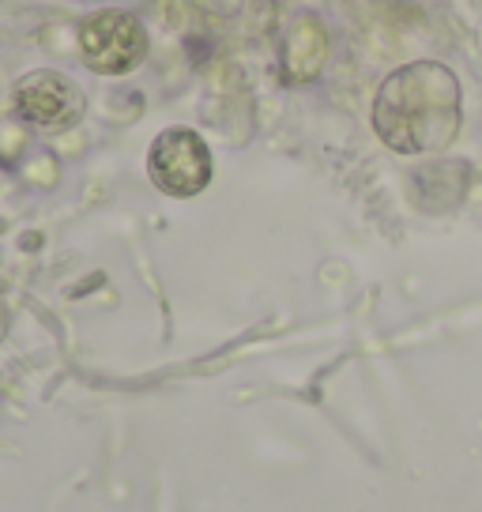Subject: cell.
<instances>
[{"mask_svg": "<svg viewBox=\"0 0 482 512\" xmlns=\"http://www.w3.org/2000/svg\"><path fill=\"white\" fill-rule=\"evenodd\" d=\"M464 95L449 64H403L377 87L373 132L396 155H441L460 136Z\"/></svg>", "mask_w": 482, "mask_h": 512, "instance_id": "6da1fadb", "label": "cell"}, {"mask_svg": "<svg viewBox=\"0 0 482 512\" xmlns=\"http://www.w3.org/2000/svg\"><path fill=\"white\" fill-rule=\"evenodd\" d=\"M211 147L196 128H166L147 147L151 185L174 200H193L211 185Z\"/></svg>", "mask_w": 482, "mask_h": 512, "instance_id": "7a4b0ae2", "label": "cell"}, {"mask_svg": "<svg viewBox=\"0 0 482 512\" xmlns=\"http://www.w3.org/2000/svg\"><path fill=\"white\" fill-rule=\"evenodd\" d=\"M80 57L98 76H129L147 57L144 23L125 8H102L80 23Z\"/></svg>", "mask_w": 482, "mask_h": 512, "instance_id": "3957f363", "label": "cell"}, {"mask_svg": "<svg viewBox=\"0 0 482 512\" xmlns=\"http://www.w3.org/2000/svg\"><path fill=\"white\" fill-rule=\"evenodd\" d=\"M12 102H16L19 121H27L31 128H42V132H65L87 110V98H83L80 83L68 80L65 72H57V68L27 72L16 83V98Z\"/></svg>", "mask_w": 482, "mask_h": 512, "instance_id": "277c9868", "label": "cell"}, {"mask_svg": "<svg viewBox=\"0 0 482 512\" xmlns=\"http://www.w3.org/2000/svg\"><path fill=\"white\" fill-rule=\"evenodd\" d=\"M328 31L317 16H294L279 42V76L283 83H309L317 80L328 64Z\"/></svg>", "mask_w": 482, "mask_h": 512, "instance_id": "5b68a950", "label": "cell"}]
</instances>
